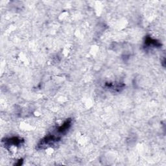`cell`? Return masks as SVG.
I'll return each mask as SVG.
<instances>
[{"label":"cell","mask_w":166,"mask_h":166,"mask_svg":"<svg viewBox=\"0 0 166 166\" xmlns=\"http://www.w3.org/2000/svg\"><path fill=\"white\" fill-rule=\"evenodd\" d=\"M23 142V140L18 138L17 137H13L11 138L6 139L5 141V145H19Z\"/></svg>","instance_id":"1"},{"label":"cell","mask_w":166,"mask_h":166,"mask_svg":"<svg viewBox=\"0 0 166 166\" xmlns=\"http://www.w3.org/2000/svg\"><path fill=\"white\" fill-rule=\"evenodd\" d=\"M71 123H72V120L70 119H68L66 120L63 125L60 126L58 128V132L60 133H64L66 131H67L71 126Z\"/></svg>","instance_id":"2"},{"label":"cell","mask_w":166,"mask_h":166,"mask_svg":"<svg viewBox=\"0 0 166 166\" xmlns=\"http://www.w3.org/2000/svg\"><path fill=\"white\" fill-rule=\"evenodd\" d=\"M145 44L148 46H154V47H160L161 46V44L159 42L151 39V38L150 37H147V39L145 40Z\"/></svg>","instance_id":"3"}]
</instances>
